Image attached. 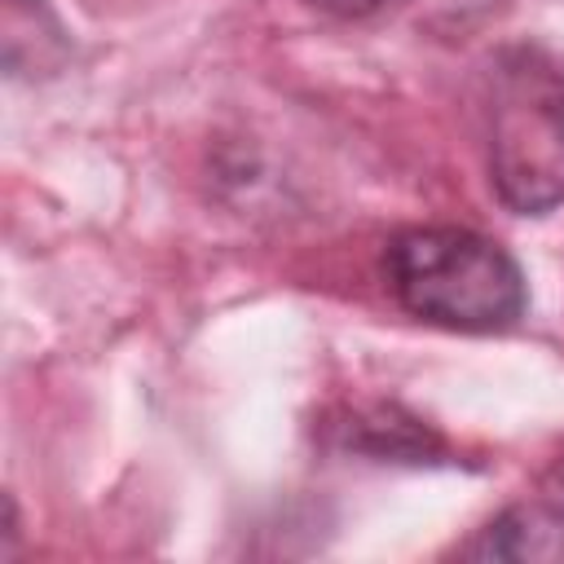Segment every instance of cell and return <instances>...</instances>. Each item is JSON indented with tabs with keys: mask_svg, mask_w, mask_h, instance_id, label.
<instances>
[{
	"mask_svg": "<svg viewBox=\"0 0 564 564\" xmlns=\"http://www.w3.org/2000/svg\"><path fill=\"white\" fill-rule=\"evenodd\" d=\"M383 278L397 304L445 330L498 335L529 308L520 264L485 234L458 225H414L383 247Z\"/></svg>",
	"mask_w": 564,
	"mask_h": 564,
	"instance_id": "obj_1",
	"label": "cell"
},
{
	"mask_svg": "<svg viewBox=\"0 0 564 564\" xmlns=\"http://www.w3.org/2000/svg\"><path fill=\"white\" fill-rule=\"evenodd\" d=\"M489 181L520 216L564 203V62L520 44L489 75Z\"/></svg>",
	"mask_w": 564,
	"mask_h": 564,
	"instance_id": "obj_2",
	"label": "cell"
},
{
	"mask_svg": "<svg viewBox=\"0 0 564 564\" xmlns=\"http://www.w3.org/2000/svg\"><path fill=\"white\" fill-rule=\"evenodd\" d=\"M467 551L502 555V560H551L564 555V520L551 507H511Z\"/></svg>",
	"mask_w": 564,
	"mask_h": 564,
	"instance_id": "obj_3",
	"label": "cell"
},
{
	"mask_svg": "<svg viewBox=\"0 0 564 564\" xmlns=\"http://www.w3.org/2000/svg\"><path fill=\"white\" fill-rule=\"evenodd\" d=\"M330 18H370V13H383L392 4H405V0H304Z\"/></svg>",
	"mask_w": 564,
	"mask_h": 564,
	"instance_id": "obj_4",
	"label": "cell"
}]
</instances>
